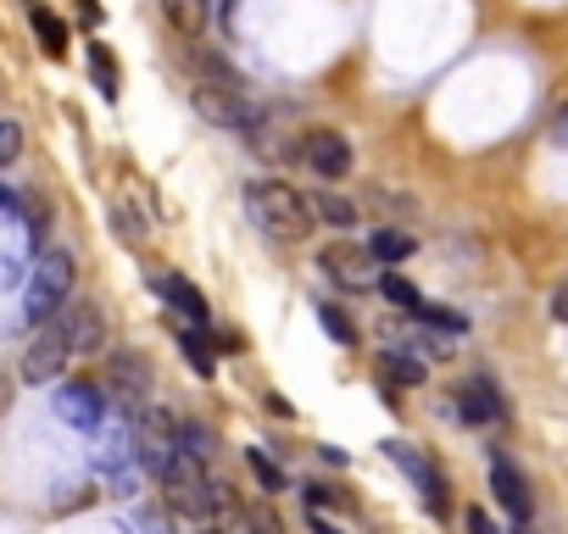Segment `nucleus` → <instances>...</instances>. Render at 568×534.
Returning <instances> with one entry per match:
<instances>
[{
  "label": "nucleus",
  "mask_w": 568,
  "mask_h": 534,
  "mask_svg": "<svg viewBox=\"0 0 568 534\" xmlns=\"http://www.w3.org/2000/svg\"><path fill=\"white\" fill-rule=\"evenodd\" d=\"M190 101H195V112H201L206 123H217V129H251V123H256L245 90L229 84V79H195Z\"/></svg>",
  "instance_id": "7ed1b4c3"
},
{
  "label": "nucleus",
  "mask_w": 568,
  "mask_h": 534,
  "mask_svg": "<svg viewBox=\"0 0 568 534\" xmlns=\"http://www.w3.org/2000/svg\"><path fill=\"white\" fill-rule=\"evenodd\" d=\"M57 318H62V329H68V346H73V357H90V351H101L106 346V318H101V307L95 301H62L57 307Z\"/></svg>",
  "instance_id": "6e6552de"
},
{
  "label": "nucleus",
  "mask_w": 568,
  "mask_h": 534,
  "mask_svg": "<svg viewBox=\"0 0 568 534\" xmlns=\"http://www.w3.org/2000/svg\"><path fill=\"white\" fill-rule=\"evenodd\" d=\"M385 368H390V379H402V384H424V362H418L413 351H390Z\"/></svg>",
  "instance_id": "a878e982"
},
{
  "label": "nucleus",
  "mask_w": 568,
  "mask_h": 534,
  "mask_svg": "<svg viewBox=\"0 0 568 534\" xmlns=\"http://www.w3.org/2000/svg\"><path fill=\"white\" fill-rule=\"evenodd\" d=\"M245 212L267 239H307L313 234V201L296 195L291 184H251Z\"/></svg>",
  "instance_id": "f257e3e1"
},
{
  "label": "nucleus",
  "mask_w": 568,
  "mask_h": 534,
  "mask_svg": "<svg viewBox=\"0 0 568 534\" xmlns=\"http://www.w3.org/2000/svg\"><path fill=\"white\" fill-rule=\"evenodd\" d=\"M173 335H179V346H184L190 368H195L201 379H212V373H217V351H212V340L201 335V324H190V329H179V324H173Z\"/></svg>",
  "instance_id": "f3484780"
},
{
  "label": "nucleus",
  "mask_w": 568,
  "mask_h": 534,
  "mask_svg": "<svg viewBox=\"0 0 568 534\" xmlns=\"http://www.w3.org/2000/svg\"><path fill=\"white\" fill-rule=\"evenodd\" d=\"M551 140H557V145H568V106L551 117Z\"/></svg>",
  "instance_id": "7c9ffc66"
},
{
  "label": "nucleus",
  "mask_w": 568,
  "mask_h": 534,
  "mask_svg": "<svg viewBox=\"0 0 568 534\" xmlns=\"http://www.w3.org/2000/svg\"><path fill=\"white\" fill-rule=\"evenodd\" d=\"M379 290H385V301H390V307H407V312H418V307H424V296H418L402 274H379Z\"/></svg>",
  "instance_id": "412c9836"
},
{
  "label": "nucleus",
  "mask_w": 568,
  "mask_h": 534,
  "mask_svg": "<svg viewBox=\"0 0 568 534\" xmlns=\"http://www.w3.org/2000/svg\"><path fill=\"white\" fill-rule=\"evenodd\" d=\"M385 451H390V462H396V468H402V473H407V479H413L418 490H424L429 512H440V506H446V479L435 473V462H429V456H418V451H413L407 440H390Z\"/></svg>",
  "instance_id": "9d476101"
},
{
  "label": "nucleus",
  "mask_w": 568,
  "mask_h": 534,
  "mask_svg": "<svg viewBox=\"0 0 568 534\" xmlns=\"http://www.w3.org/2000/svg\"><path fill=\"white\" fill-rule=\"evenodd\" d=\"M140 528H145V534H168V528H162V517H151V512H140Z\"/></svg>",
  "instance_id": "2f4dec72"
},
{
  "label": "nucleus",
  "mask_w": 568,
  "mask_h": 534,
  "mask_svg": "<svg viewBox=\"0 0 568 534\" xmlns=\"http://www.w3.org/2000/svg\"><path fill=\"white\" fill-rule=\"evenodd\" d=\"M162 296H168V301H173V307H179V312H184L190 324H206V318H212L206 296H201V290H195L190 279H179V274H168V279H162Z\"/></svg>",
  "instance_id": "dca6fc26"
},
{
  "label": "nucleus",
  "mask_w": 568,
  "mask_h": 534,
  "mask_svg": "<svg viewBox=\"0 0 568 534\" xmlns=\"http://www.w3.org/2000/svg\"><path fill=\"white\" fill-rule=\"evenodd\" d=\"M206 534H223V528H206Z\"/></svg>",
  "instance_id": "f704fd0d"
},
{
  "label": "nucleus",
  "mask_w": 568,
  "mask_h": 534,
  "mask_svg": "<svg viewBox=\"0 0 568 534\" xmlns=\"http://www.w3.org/2000/svg\"><path fill=\"white\" fill-rule=\"evenodd\" d=\"M173 451H179V418H173L168 407H151V401H145L140 418H134V456H140V468L162 473Z\"/></svg>",
  "instance_id": "20e7f679"
},
{
  "label": "nucleus",
  "mask_w": 568,
  "mask_h": 534,
  "mask_svg": "<svg viewBox=\"0 0 568 534\" xmlns=\"http://www.w3.org/2000/svg\"><path fill=\"white\" fill-rule=\"evenodd\" d=\"M68 290H73V256L68 250H45L40 267H34V279H29V318L45 324L68 301Z\"/></svg>",
  "instance_id": "39448f33"
},
{
  "label": "nucleus",
  "mask_w": 568,
  "mask_h": 534,
  "mask_svg": "<svg viewBox=\"0 0 568 534\" xmlns=\"http://www.w3.org/2000/svg\"><path fill=\"white\" fill-rule=\"evenodd\" d=\"M245 462H251V473H256V484H262L267 495H278V490H284V468H278V462H267L256 445L245 451Z\"/></svg>",
  "instance_id": "5701e85b"
},
{
  "label": "nucleus",
  "mask_w": 568,
  "mask_h": 534,
  "mask_svg": "<svg viewBox=\"0 0 568 534\" xmlns=\"http://www.w3.org/2000/svg\"><path fill=\"white\" fill-rule=\"evenodd\" d=\"M302 151H307V162H313L318 178H346V173H352V145H346V134H335V129H313Z\"/></svg>",
  "instance_id": "9b49d317"
},
{
  "label": "nucleus",
  "mask_w": 568,
  "mask_h": 534,
  "mask_svg": "<svg viewBox=\"0 0 568 534\" xmlns=\"http://www.w3.org/2000/svg\"><path fill=\"white\" fill-rule=\"evenodd\" d=\"M313 217H329L335 228H352L357 223V206L341 201V195H313Z\"/></svg>",
  "instance_id": "aec40b11"
},
{
  "label": "nucleus",
  "mask_w": 568,
  "mask_h": 534,
  "mask_svg": "<svg viewBox=\"0 0 568 534\" xmlns=\"http://www.w3.org/2000/svg\"><path fill=\"white\" fill-rule=\"evenodd\" d=\"M468 534H501V528L490 523V512H485V506H468Z\"/></svg>",
  "instance_id": "c85d7f7f"
},
{
  "label": "nucleus",
  "mask_w": 568,
  "mask_h": 534,
  "mask_svg": "<svg viewBox=\"0 0 568 534\" xmlns=\"http://www.w3.org/2000/svg\"><path fill=\"white\" fill-rule=\"evenodd\" d=\"M18 151H23V129H18L12 117H0V167H7Z\"/></svg>",
  "instance_id": "bb28decb"
},
{
  "label": "nucleus",
  "mask_w": 568,
  "mask_h": 534,
  "mask_svg": "<svg viewBox=\"0 0 568 534\" xmlns=\"http://www.w3.org/2000/svg\"><path fill=\"white\" fill-rule=\"evenodd\" d=\"M90 68H95V84H101V95L112 101V95H118V68H112L106 45H90Z\"/></svg>",
  "instance_id": "b1692460"
},
{
  "label": "nucleus",
  "mask_w": 568,
  "mask_h": 534,
  "mask_svg": "<svg viewBox=\"0 0 568 534\" xmlns=\"http://www.w3.org/2000/svg\"><path fill=\"white\" fill-rule=\"evenodd\" d=\"M162 12H168V23H173L184 40H195V34L206 29V12H212V7H206V0H162Z\"/></svg>",
  "instance_id": "6ab92c4d"
},
{
  "label": "nucleus",
  "mask_w": 568,
  "mask_h": 534,
  "mask_svg": "<svg viewBox=\"0 0 568 534\" xmlns=\"http://www.w3.org/2000/svg\"><path fill=\"white\" fill-rule=\"evenodd\" d=\"M551 318H557V324H568V285H557V290H551Z\"/></svg>",
  "instance_id": "c756f323"
},
{
  "label": "nucleus",
  "mask_w": 568,
  "mask_h": 534,
  "mask_svg": "<svg viewBox=\"0 0 568 534\" xmlns=\"http://www.w3.org/2000/svg\"><path fill=\"white\" fill-rule=\"evenodd\" d=\"M79 12H84V23H101V7H95V0H79Z\"/></svg>",
  "instance_id": "473e14b6"
},
{
  "label": "nucleus",
  "mask_w": 568,
  "mask_h": 534,
  "mask_svg": "<svg viewBox=\"0 0 568 534\" xmlns=\"http://www.w3.org/2000/svg\"><path fill=\"white\" fill-rule=\"evenodd\" d=\"M29 23H34L40 51H45L51 62H62V57H68V23H62L57 12H45V7H29Z\"/></svg>",
  "instance_id": "2eb2a0df"
},
{
  "label": "nucleus",
  "mask_w": 568,
  "mask_h": 534,
  "mask_svg": "<svg viewBox=\"0 0 568 534\" xmlns=\"http://www.w3.org/2000/svg\"><path fill=\"white\" fill-rule=\"evenodd\" d=\"M112 390L123 396V407H134V401L145 407V396H151V368H145L134 351L118 357V362H112Z\"/></svg>",
  "instance_id": "ddd939ff"
},
{
  "label": "nucleus",
  "mask_w": 568,
  "mask_h": 534,
  "mask_svg": "<svg viewBox=\"0 0 568 534\" xmlns=\"http://www.w3.org/2000/svg\"><path fill=\"white\" fill-rule=\"evenodd\" d=\"M324 274L341 285V290H368V285H379V256L368 250V245H352V239H341V245H324Z\"/></svg>",
  "instance_id": "0eeeda50"
},
{
  "label": "nucleus",
  "mask_w": 568,
  "mask_h": 534,
  "mask_svg": "<svg viewBox=\"0 0 568 534\" xmlns=\"http://www.w3.org/2000/svg\"><path fill=\"white\" fill-rule=\"evenodd\" d=\"M457 412H463L468 423H490V418H501V396H496V384H490V379H468V384L457 390Z\"/></svg>",
  "instance_id": "4468645a"
},
{
  "label": "nucleus",
  "mask_w": 568,
  "mask_h": 534,
  "mask_svg": "<svg viewBox=\"0 0 568 534\" xmlns=\"http://www.w3.org/2000/svg\"><path fill=\"white\" fill-rule=\"evenodd\" d=\"M518 534H535V528H518Z\"/></svg>",
  "instance_id": "72a5a7b5"
},
{
  "label": "nucleus",
  "mask_w": 568,
  "mask_h": 534,
  "mask_svg": "<svg viewBox=\"0 0 568 534\" xmlns=\"http://www.w3.org/2000/svg\"><path fill=\"white\" fill-rule=\"evenodd\" d=\"M368 250L379 256V267H396V261H407V256L418 250V239H413L407 228H379V234L368 239Z\"/></svg>",
  "instance_id": "a211bd4d"
},
{
  "label": "nucleus",
  "mask_w": 568,
  "mask_h": 534,
  "mask_svg": "<svg viewBox=\"0 0 568 534\" xmlns=\"http://www.w3.org/2000/svg\"><path fill=\"white\" fill-rule=\"evenodd\" d=\"M318 324H324V329H329V335H335L341 346H357V324L346 318V307H335V301H324V307H318Z\"/></svg>",
  "instance_id": "4be33fe9"
},
{
  "label": "nucleus",
  "mask_w": 568,
  "mask_h": 534,
  "mask_svg": "<svg viewBox=\"0 0 568 534\" xmlns=\"http://www.w3.org/2000/svg\"><path fill=\"white\" fill-rule=\"evenodd\" d=\"M240 528H245V534H284V528H278L273 517H262V512H245V517H240Z\"/></svg>",
  "instance_id": "cd10ccee"
},
{
  "label": "nucleus",
  "mask_w": 568,
  "mask_h": 534,
  "mask_svg": "<svg viewBox=\"0 0 568 534\" xmlns=\"http://www.w3.org/2000/svg\"><path fill=\"white\" fill-rule=\"evenodd\" d=\"M413 318H424V324H435V329H452V335H463V329H468V318H463V312H452V307H435V301H424Z\"/></svg>",
  "instance_id": "393cba45"
},
{
  "label": "nucleus",
  "mask_w": 568,
  "mask_h": 534,
  "mask_svg": "<svg viewBox=\"0 0 568 534\" xmlns=\"http://www.w3.org/2000/svg\"><path fill=\"white\" fill-rule=\"evenodd\" d=\"M490 490H496V501L518 517V523H529V512H535V501H529V484H524V473L507 462V456H490Z\"/></svg>",
  "instance_id": "f8f14e48"
},
{
  "label": "nucleus",
  "mask_w": 568,
  "mask_h": 534,
  "mask_svg": "<svg viewBox=\"0 0 568 534\" xmlns=\"http://www.w3.org/2000/svg\"><path fill=\"white\" fill-rule=\"evenodd\" d=\"M68 357H73L68 329H62V318L51 312L45 329H40V335L29 340V351H23V379H29V384H57L62 368H68Z\"/></svg>",
  "instance_id": "423d86ee"
},
{
  "label": "nucleus",
  "mask_w": 568,
  "mask_h": 534,
  "mask_svg": "<svg viewBox=\"0 0 568 534\" xmlns=\"http://www.w3.org/2000/svg\"><path fill=\"white\" fill-rule=\"evenodd\" d=\"M57 418H62V423H73V429H84V434H95V429L106 423L101 384H68V390L57 396Z\"/></svg>",
  "instance_id": "1a4fd4ad"
},
{
  "label": "nucleus",
  "mask_w": 568,
  "mask_h": 534,
  "mask_svg": "<svg viewBox=\"0 0 568 534\" xmlns=\"http://www.w3.org/2000/svg\"><path fill=\"white\" fill-rule=\"evenodd\" d=\"M156 479L168 484V501H173L184 517H212V512L229 501V495H223L229 484H217V479L206 473V462H201L195 451H184V445L168 456V468H162Z\"/></svg>",
  "instance_id": "f03ea898"
}]
</instances>
